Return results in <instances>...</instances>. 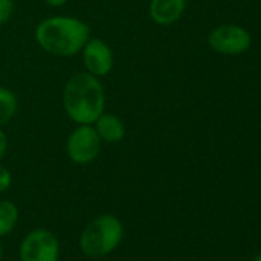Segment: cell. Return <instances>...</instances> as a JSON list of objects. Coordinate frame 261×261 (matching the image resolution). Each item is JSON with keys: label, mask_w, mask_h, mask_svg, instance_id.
<instances>
[{"label": "cell", "mask_w": 261, "mask_h": 261, "mask_svg": "<svg viewBox=\"0 0 261 261\" xmlns=\"http://www.w3.org/2000/svg\"><path fill=\"white\" fill-rule=\"evenodd\" d=\"M17 112V98L13 91L0 86V127L11 121Z\"/></svg>", "instance_id": "8fae6325"}, {"label": "cell", "mask_w": 261, "mask_h": 261, "mask_svg": "<svg viewBox=\"0 0 261 261\" xmlns=\"http://www.w3.org/2000/svg\"><path fill=\"white\" fill-rule=\"evenodd\" d=\"M14 13V0H0V27L5 25Z\"/></svg>", "instance_id": "7c38bea8"}, {"label": "cell", "mask_w": 261, "mask_h": 261, "mask_svg": "<svg viewBox=\"0 0 261 261\" xmlns=\"http://www.w3.org/2000/svg\"><path fill=\"white\" fill-rule=\"evenodd\" d=\"M83 63L89 74L95 77H105L114 66V56L108 43L101 39H89L82 49Z\"/></svg>", "instance_id": "52a82bcc"}, {"label": "cell", "mask_w": 261, "mask_h": 261, "mask_svg": "<svg viewBox=\"0 0 261 261\" xmlns=\"http://www.w3.org/2000/svg\"><path fill=\"white\" fill-rule=\"evenodd\" d=\"M20 261H59L60 244L48 229H34L20 243Z\"/></svg>", "instance_id": "5b68a950"}, {"label": "cell", "mask_w": 261, "mask_h": 261, "mask_svg": "<svg viewBox=\"0 0 261 261\" xmlns=\"http://www.w3.org/2000/svg\"><path fill=\"white\" fill-rule=\"evenodd\" d=\"M105 89L88 71L72 75L63 91V108L77 124H92L105 111Z\"/></svg>", "instance_id": "7a4b0ae2"}, {"label": "cell", "mask_w": 261, "mask_h": 261, "mask_svg": "<svg viewBox=\"0 0 261 261\" xmlns=\"http://www.w3.org/2000/svg\"><path fill=\"white\" fill-rule=\"evenodd\" d=\"M89 39V27L75 17H49L40 22L36 28V40L39 46L48 54L57 57H71L82 53Z\"/></svg>", "instance_id": "6da1fadb"}, {"label": "cell", "mask_w": 261, "mask_h": 261, "mask_svg": "<svg viewBox=\"0 0 261 261\" xmlns=\"http://www.w3.org/2000/svg\"><path fill=\"white\" fill-rule=\"evenodd\" d=\"M19 221V209L10 200H0V238L14 230Z\"/></svg>", "instance_id": "30bf717a"}, {"label": "cell", "mask_w": 261, "mask_h": 261, "mask_svg": "<svg viewBox=\"0 0 261 261\" xmlns=\"http://www.w3.org/2000/svg\"><path fill=\"white\" fill-rule=\"evenodd\" d=\"M94 129L97 130V134L101 142L106 143H118L124 139L126 134V126L121 121L120 117L114 114H101L94 123Z\"/></svg>", "instance_id": "9c48e42d"}, {"label": "cell", "mask_w": 261, "mask_h": 261, "mask_svg": "<svg viewBox=\"0 0 261 261\" xmlns=\"http://www.w3.org/2000/svg\"><path fill=\"white\" fill-rule=\"evenodd\" d=\"M124 235L123 223L111 214H103L91 220L80 235V249L86 256L101 258L112 253Z\"/></svg>", "instance_id": "3957f363"}, {"label": "cell", "mask_w": 261, "mask_h": 261, "mask_svg": "<svg viewBox=\"0 0 261 261\" xmlns=\"http://www.w3.org/2000/svg\"><path fill=\"white\" fill-rule=\"evenodd\" d=\"M101 151V140L92 124H79L68 137L66 152L72 163L89 165Z\"/></svg>", "instance_id": "277c9868"}, {"label": "cell", "mask_w": 261, "mask_h": 261, "mask_svg": "<svg viewBox=\"0 0 261 261\" xmlns=\"http://www.w3.org/2000/svg\"><path fill=\"white\" fill-rule=\"evenodd\" d=\"M11 183H13V175H11V172H10L5 166L0 165V194L5 192V191H8V189L11 188Z\"/></svg>", "instance_id": "4fadbf2b"}, {"label": "cell", "mask_w": 261, "mask_h": 261, "mask_svg": "<svg viewBox=\"0 0 261 261\" xmlns=\"http://www.w3.org/2000/svg\"><path fill=\"white\" fill-rule=\"evenodd\" d=\"M7 149H8V139H7V134L2 130V127H0V160L5 157Z\"/></svg>", "instance_id": "5bb4252c"}, {"label": "cell", "mask_w": 261, "mask_h": 261, "mask_svg": "<svg viewBox=\"0 0 261 261\" xmlns=\"http://www.w3.org/2000/svg\"><path fill=\"white\" fill-rule=\"evenodd\" d=\"M2 256H4V244L0 241V259H2Z\"/></svg>", "instance_id": "2e32d148"}, {"label": "cell", "mask_w": 261, "mask_h": 261, "mask_svg": "<svg viewBox=\"0 0 261 261\" xmlns=\"http://www.w3.org/2000/svg\"><path fill=\"white\" fill-rule=\"evenodd\" d=\"M43 2L49 7H54V8H59V7H63L68 0H43Z\"/></svg>", "instance_id": "9a60e30c"}, {"label": "cell", "mask_w": 261, "mask_h": 261, "mask_svg": "<svg viewBox=\"0 0 261 261\" xmlns=\"http://www.w3.org/2000/svg\"><path fill=\"white\" fill-rule=\"evenodd\" d=\"M250 34L238 25H220L209 33V46L224 56H238L249 49Z\"/></svg>", "instance_id": "8992f818"}, {"label": "cell", "mask_w": 261, "mask_h": 261, "mask_svg": "<svg viewBox=\"0 0 261 261\" xmlns=\"http://www.w3.org/2000/svg\"><path fill=\"white\" fill-rule=\"evenodd\" d=\"M253 261H261V252L255 256V259H253Z\"/></svg>", "instance_id": "e0dca14e"}, {"label": "cell", "mask_w": 261, "mask_h": 261, "mask_svg": "<svg viewBox=\"0 0 261 261\" xmlns=\"http://www.w3.org/2000/svg\"><path fill=\"white\" fill-rule=\"evenodd\" d=\"M186 10V0H151L149 16L162 27L175 23Z\"/></svg>", "instance_id": "ba28073f"}]
</instances>
